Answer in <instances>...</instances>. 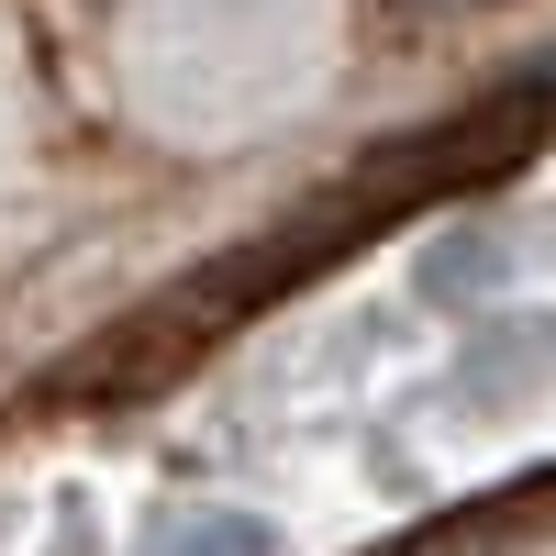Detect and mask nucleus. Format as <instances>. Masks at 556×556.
Here are the masks:
<instances>
[{"label": "nucleus", "mask_w": 556, "mask_h": 556, "mask_svg": "<svg viewBox=\"0 0 556 556\" xmlns=\"http://www.w3.org/2000/svg\"><path fill=\"white\" fill-rule=\"evenodd\" d=\"M345 0H89V78L167 156H235L334 101Z\"/></svg>", "instance_id": "f257e3e1"}, {"label": "nucleus", "mask_w": 556, "mask_h": 556, "mask_svg": "<svg viewBox=\"0 0 556 556\" xmlns=\"http://www.w3.org/2000/svg\"><path fill=\"white\" fill-rule=\"evenodd\" d=\"M56 190V112H45V56L34 34L12 23V0H0V235L45 212Z\"/></svg>", "instance_id": "f03ea898"}, {"label": "nucleus", "mask_w": 556, "mask_h": 556, "mask_svg": "<svg viewBox=\"0 0 556 556\" xmlns=\"http://www.w3.org/2000/svg\"><path fill=\"white\" fill-rule=\"evenodd\" d=\"M134 556H301V534L245 490H167L134 523Z\"/></svg>", "instance_id": "7ed1b4c3"}]
</instances>
